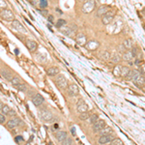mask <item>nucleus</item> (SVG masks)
I'll list each match as a JSON object with an SVG mask.
<instances>
[{
    "label": "nucleus",
    "instance_id": "3c124183",
    "mask_svg": "<svg viewBox=\"0 0 145 145\" xmlns=\"http://www.w3.org/2000/svg\"><path fill=\"white\" fill-rule=\"evenodd\" d=\"M141 90H142V91H143V92L145 93V86H143V87H142V88H141Z\"/></svg>",
    "mask_w": 145,
    "mask_h": 145
},
{
    "label": "nucleus",
    "instance_id": "de8ad7c7",
    "mask_svg": "<svg viewBox=\"0 0 145 145\" xmlns=\"http://www.w3.org/2000/svg\"><path fill=\"white\" fill-rule=\"evenodd\" d=\"M48 21H50V22H53V17H52V16H48Z\"/></svg>",
    "mask_w": 145,
    "mask_h": 145
},
{
    "label": "nucleus",
    "instance_id": "6e6552de",
    "mask_svg": "<svg viewBox=\"0 0 145 145\" xmlns=\"http://www.w3.org/2000/svg\"><path fill=\"white\" fill-rule=\"evenodd\" d=\"M68 93L70 96L72 97H76L79 94V88L77 84L72 83V84L68 85Z\"/></svg>",
    "mask_w": 145,
    "mask_h": 145
},
{
    "label": "nucleus",
    "instance_id": "0eeeda50",
    "mask_svg": "<svg viewBox=\"0 0 145 145\" xmlns=\"http://www.w3.org/2000/svg\"><path fill=\"white\" fill-rule=\"evenodd\" d=\"M44 97L42 96L41 94H39V93L35 94V95L32 97V103L35 106H38V107H39V106H41V105L44 104Z\"/></svg>",
    "mask_w": 145,
    "mask_h": 145
},
{
    "label": "nucleus",
    "instance_id": "b1692460",
    "mask_svg": "<svg viewBox=\"0 0 145 145\" xmlns=\"http://www.w3.org/2000/svg\"><path fill=\"white\" fill-rule=\"evenodd\" d=\"M110 60L112 61L113 63H119V62L122 60V57H121V55L117 52V51H114V52L110 55Z\"/></svg>",
    "mask_w": 145,
    "mask_h": 145
},
{
    "label": "nucleus",
    "instance_id": "20e7f679",
    "mask_svg": "<svg viewBox=\"0 0 145 145\" xmlns=\"http://www.w3.org/2000/svg\"><path fill=\"white\" fill-rule=\"evenodd\" d=\"M60 30H61V32L63 33L64 35H66V36L72 37L74 35H75V33H76L77 28H76L75 25H71V26L65 25V26H63V27H61Z\"/></svg>",
    "mask_w": 145,
    "mask_h": 145
},
{
    "label": "nucleus",
    "instance_id": "4be33fe9",
    "mask_svg": "<svg viewBox=\"0 0 145 145\" xmlns=\"http://www.w3.org/2000/svg\"><path fill=\"white\" fill-rule=\"evenodd\" d=\"M122 55H123V56H122V59L124 61H127V62H132L133 59V54H132V51H131V50H127V51L123 53Z\"/></svg>",
    "mask_w": 145,
    "mask_h": 145
},
{
    "label": "nucleus",
    "instance_id": "7ed1b4c3",
    "mask_svg": "<svg viewBox=\"0 0 145 145\" xmlns=\"http://www.w3.org/2000/svg\"><path fill=\"white\" fill-rule=\"evenodd\" d=\"M40 116L42 118V120H44V122H50V121H53V119H54L53 114L47 108L40 109Z\"/></svg>",
    "mask_w": 145,
    "mask_h": 145
},
{
    "label": "nucleus",
    "instance_id": "bb28decb",
    "mask_svg": "<svg viewBox=\"0 0 145 145\" xmlns=\"http://www.w3.org/2000/svg\"><path fill=\"white\" fill-rule=\"evenodd\" d=\"M99 133H100V134H101V137H102V135H108V134H112L113 131L110 127H105V128H104L103 130H101Z\"/></svg>",
    "mask_w": 145,
    "mask_h": 145
},
{
    "label": "nucleus",
    "instance_id": "cd10ccee",
    "mask_svg": "<svg viewBox=\"0 0 145 145\" xmlns=\"http://www.w3.org/2000/svg\"><path fill=\"white\" fill-rule=\"evenodd\" d=\"M131 69L127 66H122V69H121V77H127V76L129 75Z\"/></svg>",
    "mask_w": 145,
    "mask_h": 145
},
{
    "label": "nucleus",
    "instance_id": "39448f33",
    "mask_svg": "<svg viewBox=\"0 0 145 145\" xmlns=\"http://www.w3.org/2000/svg\"><path fill=\"white\" fill-rule=\"evenodd\" d=\"M114 16H115V11L113 10H109L108 12L105 14V16H103V23L105 25H109L111 23V21L114 20Z\"/></svg>",
    "mask_w": 145,
    "mask_h": 145
},
{
    "label": "nucleus",
    "instance_id": "a18cd8bd",
    "mask_svg": "<svg viewBox=\"0 0 145 145\" xmlns=\"http://www.w3.org/2000/svg\"><path fill=\"white\" fill-rule=\"evenodd\" d=\"M40 12L42 15H44V16H47V15H48V11L47 10H40Z\"/></svg>",
    "mask_w": 145,
    "mask_h": 145
},
{
    "label": "nucleus",
    "instance_id": "6ab92c4d",
    "mask_svg": "<svg viewBox=\"0 0 145 145\" xmlns=\"http://www.w3.org/2000/svg\"><path fill=\"white\" fill-rule=\"evenodd\" d=\"M77 43L80 46H85L87 44V39H86V36L82 33H79L77 35Z\"/></svg>",
    "mask_w": 145,
    "mask_h": 145
},
{
    "label": "nucleus",
    "instance_id": "a878e982",
    "mask_svg": "<svg viewBox=\"0 0 145 145\" xmlns=\"http://www.w3.org/2000/svg\"><path fill=\"white\" fill-rule=\"evenodd\" d=\"M123 46L125 47L126 50H130V49H132L133 48V41L132 39H127V40L124 41Z\"/></svg>",
    "mask_w": 145,
    "mask_h": 145
},
{
    "label": "nucleus",
    "instance_id": "a19ab883",
    "mask_svg": "<svg viewBox=\"0 0 145 145\" xmlns=\"http://www.w3.org/2000/svg\"><path fill=\"white\" fill-rule=\"evenodd\" d=\"M134 65L137 66V67H140V66L143 65V60L142 59H135L134 60Z\"/></svg>",
    "mask_w": 145,
    "mask_h": 145
},
{
    "label": "nucleus",
    "instance_id": "2eb2a0df",
    "mask_svg": "<svg viewBox=\"0 0 145 145\" xmlns=\"http://www.w3.org/2000/svg\"><path fill=\"white\" fill-rule=\"evenodd\" d=\"M26 48H28L30 52H35L38 48V44L33 40H27L26 41Z\"/></svg>",
    "mask_w": 145,
    "mask_h": 145
},
{
    "label": "nucleus",
    "instance_id": "f8f14e48",
    "mask_svg": "<svg viewBox=\"0 0 145 145\" xmlns=\"http://www.w3.org/2000/svg\"><path fill=\"white\" fill-rule=\"evenodd\" d=\"M12 26L16 29V31H17V32H20V33H26L27 32V31H26V29H25V27H24L22 24L20 23L19 20H14V21L12 22Z\"/></svg>",
    "mask_w": 145,
    "mask_h": 145
},
{
    "label": "nucleus",
    "instance_id": "473e14b6",
    "mask_svg": "<svg viewBox=\"0 0 145 145\" xmlns=\"http://www.w3.org/2000/svg\"><path fill=\"white\" fill-rule=\"evenodd\" d=\"M11 110V108L9 107L7 105H3V107H2V109H1V113L2 114H4V115H8L9 111Z\"/></svg>",
    "mask_w": 145,
    "mask_h": 145
},
{
    "label": "nucleus",
    "instance_id": "72a5a7b5",
    "mask_svg": "<svg viewBox=\"0 0 145 145\" xmlns=\"http://www.w3.org/2000/svg\"><path fill=\"white\" fill-rule=\"evenodd\" d=\"M11 83H12L14 86H16L17 84L21 83V82H20V78L19 77H13V79L11 80Z\"/></svg>",
    "mask_w": 145,
    "mask_h": 145
},
{
    "label": "nucleus",
    "instance_id": "4c0bfd02",
    "mask_svg": "<svg viewBox=\"0 0 145 145\" xmlns=\"http://www.w3.org/2000/svg\"><path fill=\"white\" fill-rule=\"evenodd\" d=\"M72 138H70V137H68L62 141V145H72Z\"/></svg>",
    "mask_w": 145,
    "mask_h": 145
},
{
    "label": "nucleus",
    "instance_id": "5fc2aeb1",
    "mask_svg": "<svg viewBox=\"0 0 145 145\" xmlns=\"http://www.w3.org/2000/svg\"><path fill=\"white\" fill-rule=\"evenodd\" d=\"M144 77H145V76H144Z\"/></svg>",
    "mask_w": 145,
    "mask_h": 145
},
{
    "label": "nucleus",
    "instance_id": "09e8293b",
    "mask_svg": "<svg viewBox=\"0 0 145 145\" xmlns=\"http://www.w3.org/2000/svg\"><path fill=\"white\" fill-rule=\"evenodd\" d=\"M37 3H38V2H36V1H30V4L34 5V6H36Z\"/></svg>",
    "mask_w": 145,
    "mask_h": 145
},
{
    "label": "nucleus",
    "instance_id": "1a4fd4ad",
    "mask_svg": "<svg viewBox=\"0 0 145 145\" xmlns=\"http://www.w3.org/2000/svg\"><path fill=\"white\" fill-rule=\"evenodd\" d=\"M20 123H21V121H20V118H17V117H13L12 119H10V120L7 122V128L8 129H14V128H16V126L20 125Z\"/></svg>",
    "mask_w": 145,
    "mask_h": 145
},
{
    "label": "nucleus",
    "instance_id": "f3484780",
    "mask_svg": "<svg viewBox=\"0 0 145 145\" xmlns=\"http://www.w3.org/2000/svg\"><path fill=\"white\" fill-rule=\"evenodd\" d=\"M0 74H1V76L3 77V78H5L6 80L11 81L13 79V77H14L12 72L9 71V70H1V71H0Z\"/></svg>",
    "mask_w": 145,
    "mask_h": 145
},
{
    "label": "nucleus",
    "instance_id": "c9c22d12",
    "mask_svg": "<svg viewBox=\"0 0 145 145\" xmlns=\"http://www.w3.org/2000/svg\"><path fill=\"white\" fill-rule=\"evenodd\" d=\"M98 120H99V117H98L97 114H93V115H91L90 118H89V121H90L91 124H95Z\"/></svg>",
    "mask_w": 145,
    "mask_h": 145
},
{
    "label": "nucleus",
    "instance_id": "9b49d317",
    "mask_svg": "<svg viewBox=\"0 0 145 145\" xmlns=\"http://www.w3.org/2000/svg\"><path fill=\"white\" fill-rule=\"evenodd\" d=\"M105 125H106V124H105V120H102V119L100 120V119H99L95 124H93V130H94L96 133H99L101 130H103L105 127H106Z\"/></svg>",
    "mask_w": 145,
    "mask_h": 145
},
{
    "label": "nucleus",
    "instance_id": "dca6fc26",
    "mask_svg": "<svg viewBox=\"0 0 145 145\" xmlns=\"http://www.w3.org/2000/svg\"><path fill=\"white\" fill-rule=\"evenodd\" d=\"M108 11H109V7L107 5H102L101 7L97 10V16H99V17L104 16Z\"/></svg>",
    "mask_w": 145,
    "mask_h": 145
},
{
    "label": "nucleus",
    "instance_id": "f03ea898",
    "mask_svg": "<svg viewBox=\"0 0 145 145\" xmlns=\"http://www.w3.org/2000/svg\"><path fill=\"white\" fill-rule=\"evenodd\" d=\"M0 16L6 21H14L15 20V15L9 9H3L0 12Z\"/></svg>",
    "mask_w": 145,
    "mask_h": 145
},
{
    "label": "nucleus",
    "instance_id": "9d476101",
    "mask_svg": "<svg viewBox=\"0 0 145 145\" xmlns=\"http://www.w3.org/2000/svg\"><path fill=\"white\" fill-rule=\"evenodd\" d=\"M94 8H95V2L94 1H87L82 6V12L88 14V13L92 12Z\"/></svg>",
    "mask_w": 145,
    "mask_h": 145
},
{
    "label": "nucleus",
    "instance_id": "2f4dec72",
    "mask_svg": "<svg viewBox=\"0 0 145 145\" xmlns=\"http://www.w3.org/2000/svg\"><path fill=\"white\" fill-rule=\"evenodd\" d=\"M108 145H124V143L120 138H114Z\"/></svg>",
    "mask_w": 145,
    "mask_h": 145
},
{
    "label": "nucleus",
    "instance_id": "49530a36",
    "mask_svg": "<svg viewBox=\"0 0 145 145\" xmlns=\"http://www.w3.org/2000/svg\"><path fill=\"white\" fill-rule=\"evenodd\" d=\"M16 140L17 141V142H20V141L23 140V137H16Z\"/></svg>",
    "mask_w": 145,
    "mask_h": 145
},
{
    "label": "nucleus",
    "instance_id": "f704fd0d",
    "mask_svg": "<svg viewBox=\"0 0 145 145\" xmlns=\"http://www.w3.org/2000/svg\"><path fill=\"white\" fill-rule=\"evenodd\" d=\"M89 118H90V115H89L88 111L79 114V119H80V120H88Z\"/></svg>",
    "mask_w": 145,
    "mask_h": 145
},
{
    "label": "nucleus",
    "instance_id": "ddd939ff",
    "mask_svg": "<svg viewBox=\"0 0 145 145\" xmlns=\"http://www.w3.org/2000/svg\"><path fill=\"white\" fill-rule=\"evenodd\" d=\"M115 137L113 134H108V135H102L99 138V143L100 144H107V143H110L111 141L114 139Z\"/></svg>",
    "mask_w": 145,
    "mask_h": 145
},
{
    "label": "nucleus",
    "instance_id": "58836bf2",
    "mask_svg": "<svg viewBox=\"0 0 145 145\" xmlns=\"http://www.w3.org/2000/svg\"><path fill=\"white\" fill-rule=\"evenodd\" d=\"M39 6H40L41 9H44L48 7V1L47 0H41L39 2Z\"/></svg>",
    "mask_w": 145,
    "mask_h": 145
},
{
    "label": "nucleus",
    "instance_id": "c756f323",
    "mask_svg": "<svg viewBox=\"0 0 145 145\" xmlns=\"http://www.w3.org/2000/svg\"><path fill=\"white\" fill-rule=\"evenodd\" d=\"M66 20H62V19H59V20H57L56 24H55V26H56L57 28H61V27H63V26H65L66 25Z\"/></svg>",
    "mask_w": 145,
    "mask_h": 145
},
{
    "label": "nucleus",
    "instance_id": "7c9ffc66",
    "mask_svg": "<svg viewBox=\"0 0 145 145\" xmlns=\"http://www.w3.org/2000/svg\"><path fill=\"white\" fill-rule=\"evenodd\" d=\"M17 90H20L21 92H25L26 90H27V86L26 84H24V83H20V84H17L16 86H15Z\"/></svg>",
    "mask_w": 145,
    "mask_h": 145
},
{
    "label": "nucleus",
    "instance_id": "c03bdc74",
    "mask_svg": "<svg viewBox=\"0 0 145 145\" xmlns=\"http://www.w3.org/2000/svg\"><path fill=\"white\" fill-rule=\"evenodd\" d=\"M8 115H9V116L15 117V116H16V112H15V111H14V110H12V109H11V110H10V111H9Z\"/></svg>",
    "mask_w": 145,
    "mask_h": 145
},
{
    "label": "nucleus",
    "instance_id": "f257e3e1",
    "mask_svg": "<svg viewBox=\"0 0 145 145\" xmlns=\"http://www.w3.org/2000/svg\"><path fill=\"white\" fill-rule=\"evenodd\" d=\"M55 83L56 85L61 89H66L68 88V80L67 78L63 76V75H58L55 77Z\"/></svg>",
    "mask_w": 145,
    "mask_h": 145
},
{
    "label": "nucleus",
    "instance_id": "393cba45",
    "mask_svg": "<svg viewBox=\"0 0 145 145\" xmlns=\"http://www.w3.org/2000/svg\"><path fill=\"white\" fill-rule=\"evenodd\" d=\"M140 74H142V72H139L138 70H131L129 72V75L127 76V79H132V80H133L134 77H137V76L140 75Z\"/></svg>",
    "mask_w": 145,
    "mask_h": 145
},
{
    "label": "nucleus",
    "instance_id": "864d4df0",
    "mask_svg": "<svg viewBox=\"0 0 145 145\" xmlns=\"http://www.w3.org/2000/svg\"><path fill=\"white\" fill-rule=\"evenodd\" d=\"M0 88H1V84H0Z\"/></svg>",
    "mask_w": 145,
    "mask_h": 145
},
{
    "label": "nucleus",
    "instance_id": "8fccbe9b",
    "mask_svg": "<svg viewBox=\"0 0 145 145\" xmlns=\"http://www.w3.org/2000/svg\"><path fill=\"white\" fill-rule=\"evenodd\" d=\"M3 104H2V103H1V102H0V111H1V109H2V107H3Z\"/></svg>",
    "mask_w": 145,
    "mask_h": 145
},
{
    "label": "nucleus",
    "instance_id": "423d86ee",
    "mask_svg": "<svg viewBox=\"0 0 145 145\" xmlns=\"http://www.w3.org/2000/svg\"><path fill=\"white\" fill-rule=\"evenodd\" d=\"M144 76L145 75H143V74H140V75H138L137 77H135L133 79V84L135 85L137 87H138V88H142L143 86H145V77H144Z\"/></svg>",
    "mask_w": 145,
    "mask_h": 145
},
{
    "label": "nucleus",
    "instance_id": "a211bd4d",
    "mask_svg": "<svg viewBox=\"0 0 145 145\" xmlns=\"http://www.w3.org/2000/svg\"><path fill=\"white\" fill-rule=\"evenodd\" d=\"M77 111L80 113H84L88 111V105L85 104L83 101H79L77 104Z\"/></svg>",
    "mask_w": 145,
    "mask_h": 145
},
{
    "label": "nucleus",
    "instance_id": "412c9836",
    "mask_svg": "<svg viewBox=\"0 0 145 145\" xmlns=\"http://www.w3.org/2000/svg\"><path fill=\"white\" fill-rule=\"evenodd\" d=\"M112 27H113V30L111 33H119V31H120L121 29H122V27H123L122 21H120V20L115 21V22L112 24Z\"/></svg>",
    "mask_w": 145,
    "mask_h": 145
},
{
    "label": "nucleus",
    "instance_id": "e433bc0d",
    "mask_svg": "<svg viewBox=\"0 0 145 145\" xmlns=\"http://www.w3.org/2000/svg\"><path fill=\"white\" fill-rule=\"evenodd\" d=\"M110 55H111V53L109 51H104L102 54V58L105 60H108V59H110Z\"/></svg>",
    "mask_w": 145,
    "mask_h": 145
},
{
    "label": "nucleus",
    "instance_id": "4468645a",
    "mask_svg": "<svg viewBox=\"0 0 145 145\" xmlns=\"http://www.w3.org/2000/svg\"><path fill=\"white\" fill-rule=\"evenodd\" d=\"M100 47V43L96 40H90L85 44V48L89 50H96L97 48Z\"/></svg>",
    "mask_w": 145,
    "mask_h": 145
},
{
    "label": "nucleus",
    "instance_id": "79ce46f5",
    "mask_svg": "<svg viewBox=\"0 0 145 145\" xmlns=\"http://www.w3.org/2000/svg\"><path fill=\"white\" fill-rule=\"evenodd\" d=\"M5 122H6V116L4 114L0 113V124H4Z\"/></svg>",
    "mask_w": 145,
    "mask_h": 145
},
{
    "label": "nucleus",
    "instance_id": "aec40b11",
    "mask_svg": "<svg viewBox=\"0 0 145 145\" xmlns=\"http://www.w3.org/2000/svg\"><path fill=\"white\" fill-rule=\"evenodd\" d=\"M47 74H48V76L49 77H56L59 75V69L57 68V67H50V68H48L47 70Z\"/></svg>",
    "mask_w": 145,
    "mask_h": 145
},
{
    "label": "nucleus",
    "instance_id": "c85d7f7f",
    "mask_svg": "<svg viewBox=\"0 0 145 145\" xmlns=\"http://www.w3.org/2000/svg\"><path fill=\"white\" fill-rule=\"evenodd\" d=\"M121 69H122V66L120 65H117L116 67L113 70V75L115 77H121Z\"/></svg>",
    "mask_w": 145,
    "mask_h": 145
},
{
    "label": "nucleus",
    "instance_id": "ea45409f",
    "mask_svg": "<svg viewBox=\"0 0 145 145\" xmlns=\"http://www.w3.org/2000/svg\"><path fill=\"white\" fill-rule=\"evenodd\" d=\"M117 49H118V51H117V52L121 53V54H123L124 52H126V51H127V50H126V48H125V47L123 46V44H120V46L118 47V48H117Z\"/></svg>",
    "mask_w": 145,
    "mask_h": 145
},
{
    "label": "nucleus",
    "instance_id": "603ef678",
    "mask_svg": "<svg viewBox=\"0 0 145 145\" xmlns=\"http://www.w3.org/2000/svg\"><path fill=\"white\" fill-rule=\"evenodd\" d=\"M25 145H31V143H30V142H27V143H26Z\"/></svg>",
    "mask_w": 145,
    "mask_h": 145
},
{
    "label": "nucleus",
    "instance_id": "5701e85b",
    "mask_svg": "<svg viewBox=\"0 0 145 145\" xmlns=\"http://www.w3.org/2000/svg\"><path fill=\"white\" fill-rule=\"evenodd\" d=\"M67 137H68V135H67V133L64 132V131H59V132H57V133H55V137H56V139L59 141V142H62Z\"/></svg>",
    "mask_w": 145,
    "mask_h": 145
},
{
    "label": "nucleus",
    "instance_id": "37998d69",
    "mask_svg": "<svg viewBox=\"0 0 145 145\" xmlns=\"http://www.w3.org/2000/svg\"><path fill=\"white\" fill-rule=\"evenodd\" d=\"M6 7H7L6 2H5V1H0V8H1V9H6Z\"/></svg>",
    "mask_w": 145,
    "mask_h": 145
}]
</instances>
